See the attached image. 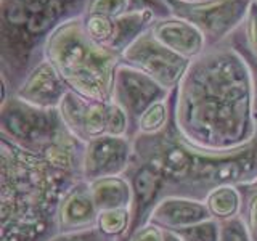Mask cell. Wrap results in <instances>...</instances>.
<instances>
[{"label":"cell","instance_id":"obj_18","mask_svg":"<svg viewBox=\"0 0 257 241\" xmlns=\"http://www.w3.org/2000/svg\"><path fill=\"white\" fill-rule=\"evenodd\" d=\"M155 20V13L150 10H135L114 18V39L111 50L122 56L127 48L153 26Z\"/></svg>","mask_w":257,"mask_h":241},{"label":"cell","instance_id":"obj_35","mask_svg":"<svg viewBox=\"0 0 257 241\" xmlns=\"http://www.w3.org/2000/svg\"><path fill=\"white\" fill-rule=\"evenodd\" d=\"M255 4H257V0H255Z\"/></svg>","mask_w":257,"mask_h":241},{"label":"cell","instance_id":"obj_29","mask_svg":"<svg viewBox=\"0 0 257 241\" xmlns=\"http://www.w3.org/2000/svg\"><path fill=\"white\" fill-rule=\"evenodd\" d=\"M50 241H116V239L104 236L96 228H92V230L76 231V233H58Z\"/></svg>","mask_w":257,"mask_h":241},{"label":"cell","instance_id":"obj_28","mask_svg":"<svg viewBox=\"0 0 257 241\" xmlns=\"http://www.w3.org/2000/svg\"><path fill=\"white\" fill-rule=\"evenodd\" d=\"M120 241H164V230L158 228L153 223H145L128 236L120 238Z\"/></svg>","mask_w":257,"mask_h":241},{"label":"cell","instance_id":"obj_34","mask_svg":"<svg viewBox=\"0 0 257 241\" xmlns=\"http://www.w3.org/2000/svg\"><path fill=\"white\" fill-rule=\"evenodd\" d=\"M116 241H120V238H119V239H116Z\"/></svg>","mask_w":257,"mask_h":241},{"label":"cell","instance_id":"obj_26","mask_svg":"<svg viewBox=\"0 0 257 241\" xmlns=\"http://www.w3.org/2000/svg\"><path fill=\"white\" fill-rule=\"evenodd\" d=\"M183 241H219L220 225L215 219H209L198 225H193L190 228L177 231Z\"/></svg>","mask_w":257,"mask_h":241},{"label":"cell","instance_id":"obj_1","mask_svg":"<svg viewBox=\"0 0 257 241\" xmlns=\"http://www.w3.org/2000/svg\"><path fill=\"white\" fill-rule=\"evenodd\" d=\"M175 124L183 139L201 150H235L254 139L251 69L228 40L191 60L175 87Z\"/></svg>","mask_w":257,"mask_h":241},{"label":"cell","instance_id":"obj_3","mask_svg":"<svg viewBox=\"0 0 257 241\" xmlns=\"http://www.w3.org/2000/svg\"><path fill=\"white\" fill-rule=\"evenodd\" d=\"M134 159L151 166L164 182V196H185L204 201L222 185H247L257 182V131L244 147L211 151L193 147L179 132L175 108L171 123L155 135H137Z\"/></svg>","mask_w":257,"mask_h":241},{"label":"cell","instance_id":"obj_2","mask_svg":"<svg viewBox=\"0 0 257 241\" xmlns=\"http://www.w3.org/2000/svg\"><path fill=\"white\" fill-rule=\"evenodd\" d=\"M82 177L0 137V241H50L64 195Z\"/></svg>","mask_w":257,"mask_h":241},{"label":"cell","instance_id":"obj_8","mask_svg":"<svg viewBox=\"0 0 257 241\" xmlns=\"http://www.w3.org/2000/svg\"><path fill=\"white\" fill-rule=\"evenodd\" d=\"M252 0H166L171 15L185 20L203 32L207 48L228 40L244 23Z\"/></svg>","mask_w":257,"mask_h":241},{"label":"cell","instance_id":"obj_6","mask_svg":"<svg viewBox=\"0 0 257 241\" xmlns=\"http://www.w3.org/2000/svg\"><path fill=\"white\" fill-rule=\"evenodd\" d=\"M69 134L58 109H44L15 95L0 103V137L18 147L44 155Z\"/></svg>","mask_w":257,"mask_h":241},{"label":"cell","instance_id":"obj_20","mask_svg":"<svg viewBox=\"0 0 257 241\" xmlns=\"http://www.w3.org/2000/svg\"><path fill=\"white\" fill-rule=\"evenodd\" d=\"M175 108V88L166 100L155 103L143 112L137 124V135H155L163 132L171 123Z\"/></svg>","mask_w":257,"mask_h":241},{"label":"cell","instance_id":"obj_9","mask_svg":"<svg viewBox=\"0 0 257 241\" xmlns=\"http://www.w3.org/2000/svg\"><path fill=\"white\" fill-rule=\"evenodd\" d=\"M120 63L142 71L167 90H174L191 61L163 45L148 29L122 53Z\"/></svg>","mask_w":257,"mask_h":241},{"label":"cell","instance_id":"obj_16","mask_svg":"<svg viewBox=\"0 0 257 241\" xmlns=\"http://www.w3.org/2000/svg\"><path fill=\"white\" fill-rule=\"evenodd\" d=\"M98 212L90 191V183L85 180L77 182L69 188L60 204L58 233H76L95 228Z\"/></svg>","mask_w":257,"mask_h":241},{"label":"cell","instance_id":"obj_30","mask_svg":"<svg viewBox=\"0 0 257 241\" xmlns=\"http://www.w3.org/2000/svg\"><path fill=\"white\" fill-rule=\"evenodd\" d=\"M228 42L236 48V50L243 55V58L246 60V63H247V66H249V69H251V76H252V85H254V116H255V120H257V58L254 55H251L249 53L246 48L241 45L236 39H233V37H230L228 39Z\"/></svg>","mask_w":257,"mask_h":241},{"label":"cell","instance_id":"obj_14","mask_svg":"<svg viewBox=\"0 0 257 241\" xmlns=\"http://www.w3.org/2000/svg\"><path fill=\"white\" fill-rule=\"evenodd\" d=\"M209 219H212V215L206 201L185 196H164L151 211L148 223L156 225L164 231L177 233Z\"/></svg>","mask_w":257,"mask_h":241},{"label":"cell","instance_id":"obj_19","mask_svg":"<svg viewBox=\"0 0 257 241\" xmlns=\"http://www.w3.org/2000/svg\"><path fill=\"white\" fill-rule=\"evenodd\" d=\"M206 206L217 222L233 219L241 214L243 195L236 185H222L206 196Z\"/></svg>","mask_w":257,"mask_h":241},{"label":"cell","instance_id":"obj_11","mask_svg":"<svg viewBox=\"0 0 257 241\" xmlns=\"http://www.w3.org/2000/svg\"><path fill=\"white\" fill-rule=\"evenodd\" d=\"M134 161V140L131 137L104 135L85 145L82 177L93 182L103 177L125 175Z\"/></svg>","mask_w":257,"mask_h":241},{"label":"cell","instance_id":"obj_15","mask_svg":"<svg viewBox=\"0 0 257 241\" xmlns=\"http://www.w3.org/2000/svg\"><path fill=\"white\" fill-rule=\"evenodd\" d=\"M150 29L161 44L190 61L207 50V40L203 32L195 24L177 16L171 15L167 18L155 20Z\"/></svg>","mask_w":257,"mask_h":241},{"label":"cell","instance_id":"obj_4","mask_svg":"<svg viewBox=\"0 0 257 241\" xmlns=\"http://www.w3.org/2000/svg\"><path fill=\"white\" fill-rule=\"evenodd\" d=\"M88 0H0L2 101L45 58V47L61 26L82 18Z\"/></svg>","mask_w":257,"mask_h":241},{"label":"cell","instance_id":"obj_33","mask_svg":"<svg viewBox=\"0 0 257 241\" xmlns=\"http://www.w3.org/2000/svg\"><path fill=\"white\" fill-rule=\"evenodd\" d=\"M191 2H196V0H191Z\"/></svg>","mask_w":257,"mask_h":241},{"label":"cell","instance_id":"obj_32","mask_svg":"<svg viewBox=\"0 0 257 241\" xmlns=\"http://www.w3.org/2000/svg\"><path fill=\"white\" fill-rule=\"evenodd\" d=\"M164 241H183L175 231H164Z\"/></svg>","mask_w":257,"mask_h":241},{"label":"cell","instance_id":"obj_12","mask_svg":"<svg viewBox=\"0 0 257 241\" xmlns=\"http://www.w3.org/2000/svg\"><path fill=\"white\" fill-rule=\"evenodd\" d=\"M69 87L53 64L44 58L31 69L13 93L21 101L44 109H58Z\"/></svg>","mask_w":257,"mask_h":241},{"label":"cell","instance_id":"obj_10","mask_svg":"<svg viewBox=\"0 0 257 241\" xmlns=\"http://www.w3.org/2000/svg\"><path fill=\"white\" fill-rule=\"evenodd\" d=\"M171 92L142 71L124 63L119 64L112 88V101L119 104L128 116L132 140L137 137V124L143 112L155 103L166 100Z\"/></svg>","mask_w":257,"mask_h":241},{"label":"cell","instance_id":"obj_27","mask_svg":"<svg viewBox=\"0 0 257 241\" xmlns=\"http://www.w3.org/2000/svg\"><path fill=\"white\" fill-rule=\"evenodd\" d=\"M219 225H220L219 241H252L241 215H236L228 220H222L219 222Z\"/></svg>","mask_w":257,"mask_h":241},{"label":"cell","instance_id":"obj_7","mask_svg":"<svg viewBox=\"0 0 257 241\" xmlns=\"http://www.w3.org/2000/svg\"><path fill=\"white\" fill-rule=\"evenodd\" d=\"M58 111L68 131L84 143L104 135L131 137L128 116L114 101H93L69 90Z\"/></svg>","mask_w":257,"mask_h":241},{"label":"cell","instance_id":"obj_24","mask_svg":"<svg viewBox=\"0 0 257 241\" xmlns=\"http://www.w3.org/2000/svg\"><path fill=\"white\" fill-rule=\"evenodd\" d=\"M239 190L243 195V207L239 215L243 217L252 241H257V182L241 185Z\"/></svg>","mask_w":257,"mask_h":241},{"label":"cell","instance_id":"obj_22","mask_svg":"<svg viewBox=\"0 0 257 241\" xmlns=\"http://www.w3.org/2000/svg\"><path fill=\"white\" fill-rule=\"evenodd\" d=\"M84 29L96 45L109 48L114 39V18L103 15H84L82 18Z\"/></svg>","mask_w":257,"mask_h":241},{"label":"cell","instance_id":"obj_17","mask_svg":"<svg viewBox=\"0 0 257 241\" xmlns=\"http://www.w3.org/2000/svg\"><path fill=\"white\" fill-rule=\"evenodd\" d=\"M90 191L98 211L108 209H131L134 201L132 183L125 175L103 177L90 182Z\"/></svg>","mask_w":257,"mask_h":241},{"label":"cell","instance_id":"obj_23","mask_svg":"<svg viewBox=\"0 0 257 241\" xmlns=\"http://www.w3.org/2000/svg\"><path fill=\"white\" fill-rule=\"evenodd\" d=\"M233 39L243 45L246 50L257 58V4L255 0L251 2L244 23L231 34Z\"/></svg>","mask_w":257,"mask_h":241},{"label":"cell","instance_id":"obj_25","mask_svg":"<svg viewBox=\"0 0 257 241\" xmlns=\"http://www.w3.org/2000/svg\"><path fill=\"white\" fill-rule=\"evenodd\" d=\"M134 10L132 0H88L84 15H103L117 18Z\"/></svg>","mask_w":257,"mask_h":241},{"label":"cell","instance_id":"obj_21","mask_svg":"<svg viewBox=\"0 0 257 241\" xmlns=\"http://www.w3.org/2000/svg\"><path fill=\"white\" fill-rule=\"evenodd\" d=\"M131 209H108V211H100L98 219H96V230L103 233L104 236L119 239L124 238L128 228H131Z\"/></svg>","mask_w":257,"mask_h":241},{"label":"cell","instance_id":"obj_31","mask_svg":"<svg viewBox=\"0 0 257 241\" xmlns=\"http://www.w3.org/2000/svg\"><path fill=\"white\" fill-rule=\"evenodd\" d=\"M134 10H150L155 13L156 20L171 16V8L166 4V0H132Z\"/></svg>","mask_w":257,"mask_h":241},{"label":"cell","instance_id":"obj_5","mask_svg":"<svg viewBox=\"0 0 257 241\" xmlns=\"http://www.w3.org/2000/svg\"><path fill=\"white\" fill-rule=\"evenodd\" d=\"M45 58L58 69L71 92L93 101H112L120 56L96 45L80 18L66 23L48 39Z\"/></svg>","mask_w":257,"mask_h":241},{"label":"cell","instance_id":"obj_13","mask_svg":"<svg viewBox=\"0 0 257 241\" xmlns=\"http://www.w3.org/2000/svg\"><path fill=\"white\" fill-rule=\"evenodd\" d=\"M125 177L131 180L134 190V201L131 206L132 220L128 233L125 235L128 236L135 230L143 227L145 223H148L151 211L163 198L164 182L156 169L137 159L132 161V166L125 172Z\"/></svg>","mask_w":257,"mask_h":241}]
</instances>
